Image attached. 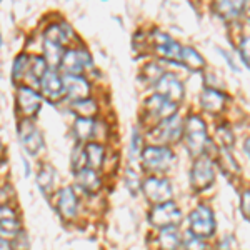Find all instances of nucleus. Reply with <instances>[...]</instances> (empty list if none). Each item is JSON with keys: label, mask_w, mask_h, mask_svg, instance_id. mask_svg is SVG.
I'll list each match as a JSON object with an SVG mask.
<instances>
[{"label": "nucleus", "mask_w": 250, "mask_h": 250, "mask_svg": "<svg viewBox=\"0 0 250 250\" xmlns=\"http://www.w3.org/2000/svg\"><path fill=\"white\" fill-rule=\"evenodd\" d=\"M185 142H187V148L192 155L200 157L204 155L205 148L208 144V135H207V125H205L204 119L200 115L192 114L187 117V120L184 122V134Z\"/></svg>", "instance_id": "1"}, {"label": "nucleus", "mask_w": 250, "mask_h": 250, "mask_svg": "<svg viewBox=\"0 0 250 250\" xmlns=\"http://www.w3.org/2000/svg\"><path fill=\"white\" fill-rule=\"evenodd\" d=\"M140 159H142V165L145 170L160 173V172L168 170V168L172 167L173 160H175V155H173V152L168 147H165V145H148V147L142 148Z\"/></svg>", "instance_id": "2"}, {"label": "nucleus", "mask_w": 250, "mask_h": 250, "mask_svg": "<svg viewBox=\"0 0 250 250\" xmlns=\"http://www.w3.org/2000/svg\"><path fill=\"white\" fill-rule=\"evenodd\" d=\"M215 182V168H213V162L208 157L200 155L192 165L190 170V185L195 192H204L212 187Z\"/></svg>", "instance_id": "3"}, {"label": "nucleus", "mask_w": 250, "mask_h": 250, "mask_svg": "<svg viewBox=\"0 0 250 250\" xmlns=\"http://www.w3.org/2000/svg\"><path fill=\"white\" fill-rule=\"evenodd\" d=\"M148 220L150 224L157 229H168V227H175L180 224L182 220V212L177 207L175 202L168 200L165 204L155 205L154 208L148 213Z\"/></svg>", "instance_id": "4"}, {"label": "nucleus", "mask_w": 250, "mask_h": 250, "mask_svg": "<svg viewBox=\"0 0 250 250\" xmlns=\"http://www.w3.org/2000/svg\"><path fill=\"white\" fill-rule=\"evenodd\" d=\"M142 190L154 205L168 202L173 195L170 180H167L165 177H147L142 182Z\"/></svg>", "instance_id": "5"}, {"label": "nucleus", "mask_w": 250, "mask_h": 250, "mask_svg": "<svg viewBox=\"0 0 250 250\" xmlns=\"http://www.w3.org/2000/svg\"><path fill=\"white\" fill-rule=\"evenodd\" d=\"M184 134V122L179 115L162 120L154 130L150 132V139L157 144H175Z\"/></svg>", "instance_id": "6"}, {"label": "nucleus", "mask_w": 250, "mask_h": 250, "mask_svg": "<svg viewBox=\"0 0 250 250\" xmlns=\"http://www.w3.org/2000/svg\"><path fill=\"white\" fill-rule=\"evenodd\" d=\"M190 233L199 239L210 237L215 232V219H213V212L207 205H199L190 213Z\"/></svg>", "instance_id": "7"}, {"label": "nucleus", "mask_w": 250, "mask_h": 250, "mask_svg": "<svg viewBox=\"0 0 250 250\" xmlns=\"http://www.w3.org/2000/svg\"><path fill=\"white\" fill-rule=\"evenodd\" d=\"M19 139L22 147L25 148V152L30 155H37L43 147L42 134H40L37 125L29 119H23L19 124Z\"/></svg>", "instance_id": "8"}, {"label": "nucleus", "mask_w": 250, "mask_h": 250, "mask_svg": "<svg viewBox=\"0 0 250 250\" xmlns=\"http://www.w3.org/2000/svg\"><path fill=\"white\" fill-rule=\"evenodd\" d=\"M92 65L90 54L85 48H68L63 52L60 67L67 72L65 75H82L87 67Z\"/></svg>", "instance_id": "9"}, {"label": "nucleus", "mask_w": 250, "mask_h": 250, "mask_svg": "<svg viewBox=\"0 0 250 250\" xmlns=\"http://www.w3.org/2000/svg\"><path fill=\"white\" fill-rule=\"evenodd\" d=\"M42 105V95L35 92L32 87L22 85L17 88V108L25 119L35 117Z\"/></svg>", "instance_id": "10"}, {"label": "nucleus", "mask_w": 250, "mask_h": 250, "mask_svg": "<svg viewBox=\"0 0 250 250\" xmlns=\"http://www.w3.org/2000/svg\"><path fill=\"white\" fill-rule=\"evenodd\" d=\"M157 94L164 99H167L172 104H179L184 99V85L179 79L175 77L170 72H165V74L155 82Z\"/></svg>", "instance_id": "11"}, {"label": "nucleus", "mask_w": 250, "mask_h": 250, "mask_svg": "<svg viewBox=\"0 0 250 250\" xmlns=\"http://www.w3.org/2000/svg\"><path fill=\"white\" fill-rule=\"evenodd\" d=\"M40 88H42V95L52 104H57L59 100H62L63 94H65V90H63V80L54 68H48L47 74L42 77V80H40Z\"/></svg>", "instance_id": "12"}, {"label": "nucleus", "mask_w": 250, "mask_h": 250, "mask_svg": "<svg viewBox=\"0 0 250 250\" xmlns=\"http://www.w3.org/2000/svg\"><path fill=\"white\" fill-rule=\"evenodd\" d=\"M154 42L157 45V54L162 59H167L170 62L180 63V57H182V45L175 42L173 39L168 37L164 32L155 30L154 32Z\"/></svg>", "instance_id": "13"}, {"label": "nucleus", "mask_w": 250, "mask_h": 250, "mask_svg": "<svg viewBox=\"0 0 250 250\" xmlns=\"http://www.w3.org/2000/svg\"><path fill=\"white\" fill-rule=\"evenodd\" d=\"M145 110H147L148 115L154 117L157 122L160 124L162 120H167L175 115L177 105L168 102L164 97H160L159 94H155V95H152L150 99H147V102H145Z\"/></svg>", "instance_id": "14"}, {"label": "nucleus", "mask_w": 250, "mask_h": 250, "mask_svg": "<svg viewBox=\"0 0 250 250\" xmlns=\"http://www.w3.org/2000/svg\"><path fill=\"white\" fill-rule=\"evenodd\" d=\"M62 80L63 90H65V95H68V99H72L74 102L88 99V95H90V83L87 82L85 77H82V75H63Z\"/></svg>", "instance_id": "15"}, {"label": "nucleus", "mask_w": 250, "mask_h": 250, "mask_svg": "<svg viewBox=\"0 0 250 250\" xmlns=\"http://www.w3.org/2000/svg\"><path fill=\"white\" fill-rule=\"evenodd\" d=\"M200 105L204 107L205 112H210V114H220L225 108V104H227V95L222 94L220 90H215V88H204V92L199 97Z\"/></svg>", "instance_id": "16"}, {"label": "nucleus", "mask_w": 250, "mask_h": 250, "mask_svg": "<svg viewBox=\"0 0 250 250\" xmlns=\"http://www.w3.org/2000/svg\"><path fill=\"white\" fill-rule=\"evenodd\" d=\"M77 207H79L77 195H75V192L70 187L62 188L57 193V210L63 219L67 220L74 219L75 213H77Z\"/></svg>", "instance_id": "17"}, {"label": "nucleus", "mask_w": 250, "mask_h": 250, "mask_svg": "<svg viewBox=\"0 0 250 250\" xmlns=\"http://www.w3.org/2000/svg\"><path fill=\"white\" fill-rule=\"evenodd\" d=\"M85 152V160H87V167L92 170H99L104 165V159H105V148L104 145L97 144V142H88L83 148Z\"/></svg>", "instance_id": "18"}, {"label": "nucleus", "mask_w": 250, "mask_h": 250, "mask_svg": "<svg viewBox=\"0 0 250 250\" xmlns=\"http://www.w3.org/2000/svg\"><path fill=\"white\" fill-rule=\"evenodd\" d=\"M77 184L80 185V188H83L88 193H95L100 188V185H102L97 170H92L88 167L77 172Z\"/></svg>", "instance_id": "19"}, {"label": "nucleus", "mask_w": 250, "mask_h": 250, "mask_svg": "<svg viewBox=\"0 0 250 250\" xmlns=\"http://www.w3.org/2000/svg\"><path fill=\"white\" fill-rule=\"evenodd\" d=\"M245 9V2H217L213 3V12L225 20H235L242 15Z\"/></svg>", "instance_id": "20"}, {"label": "nucleus", "mask_w": 250, "mask_h": 250, "mask_svg": "<svg viewBox=\"0 0 250 250\" xmlns=\"http://www.w3.org/2000/svg\"><path fill=\"white\" fill-rule=\"evenodd\" d=\"M0 230L19 233L20 232V220L14 208L7 207V205H0Z\"/></svg>", "instance_id": "21"}, {"label": "nucleus", "mask_w": 250, "mask_h": 250, "mask_svg": "<svg viewBox=\"0 0 250 250\" xmlns=\"http://www.w3.org/2000/svg\"><path fill=\"white\" fill-rule=\"evenodd\" d=\"M180 63L185 65L188 70H192V72L204 70V67H205L204 57L193 47H182V57H180Z\"/></svg>", "instance_id": "22"}, {"label": "nucleus", "mask_w": 250, "mask_h": 250, "mask_svg": "<svg viewBox=\"0 0 250 250\" xmlns=\"http://www.w3.org/2000/svg\"><path fill=\"white\" fill-rule=\"evenodd\" d=\"M63 45L59 42H50V40H43V59H45L47 65L60 67L63 57Z\"/></svg>", "instance_id": "23"}, {"label": "nucleus", "mask_w": 250, "mask_h": 250, "mask_svg": "<svg viewBox=\"0 0 250 250\" xmlns=\"http://www.w3.org/2000/svg\"><path fill=\"white\" fill-rule=\"evenodd\" d=\"M182 239L175 227L162 229L159 235V249L160 250H179Z\"/></svg>", "instance_id": "24"}, {"label": "nucleus", "mask_w": 250, "mask_h": 250, "mask_svg": "<svg viewBox=\"0 0 250 250\" xmlns=\"http://www.w3.org/2000/svg\"><path fill=\"white\" fill-rule=\"evenodd\" d=\"M217 162L222 167V170H224L225 177H232V175H239L240 173V167L239 164L235 162V159L232 157V154L229 152V148H224L222 147L219 150V155H217Z\"/></svg>", "instance_id": "25"}, {"label": "nucleus", "mask_w": 250, "mask_h": 250, "mask_svg": "<svg viewBox=\"0 0 250 250\" xmlns=\"http://www.w3.org/2000/svg\"><path fill=\"white\" fill-rule=\"evenodd\" d=\"M72 110L77 114V119H94L97 112H99V107H97L95 100L88 97V99L77 100V102L72 104Z\"/></svg>", "instance_id": "26"}, {"label": "nucleus", "mask_w": 250, "mask_h": 250, "mask_svg": "<svg viewBox=\"0 0 250 250\" xmlns=\"http://www.w3.org/2000/svg\"><path fill=\"white\" fill-rule=\"evenodd\" d=\"M95 120L94 119H77L74 124V132L79 140H90L95 137Z\"/></svg>", "instance_id": "27"}, {"label": "nucleus", "mask_w": 250, "mask_h": 250, "mask_svg": "<svg viewBox=\"0 0 250 250\" xmlns=\"http://www.w3.org/2000/svg\"><path fill=\"white\" fill-rule=\"evenodd\" d=\"M29 67H30V55L20 54L14 62V68H12V79L15 82H22L23 79L29 75Z\"/></svg>", "instance_id": "28"}, {"label": "nucleus", "mask_w": 250, "mask_h": 250, "mask_svg": "<svg viewBox=\"0 0 250 250\" xmlns=\"http://www.w3.org/2000/svg\"><path fill=\"white\" fill-rule=\"evenodd\" d=\"M54 180H55V170L50 167V165H42L39 168V173H37V184L39 187L42 188L43 192H48L54 185Z\"/></svg>", "instance_id": "29"}, {"label": "nucleus", "mask_w": 250, "mask_h": 250, "mask_svg": "<svg viewBox=\"0 0 250 250\" xmlns=\"http://www.w3.org/2000/svg\"><path fill=\"white\" fill-rule=\"evenodd\" d=\"M47 62L43 57H40V55H35V57H30V67H29V75L34 80H42L43 75L47 74Z\"/></svg>", "instance_id": "30"}, {"label": "nucleus", "mask_w": 250, "mask_h": 250, "mask_svg": "<svg viewBox=\"0 0 250 250\" xmlns=\"http://www.w3.org/2000/svg\"><path fill=\"white\" fill-rule=\"evenodd\" d=\"M164 74H165V72L162 70V67H160L159 63H155V62H150V63H147V65L144 67V75H145V79H147L148 82L155 83Z\"/></svg>", "instance_id": "31"}, {"label": "nucleus", "mask_w": 250, "mask_h": 250, "mask_svg": "<svg viewBox=\"0 0 250 250\" xmlns=\"http://www.w3.org/2000/svg\"><path fill=\"white\" fill-rule=\"evenodd\" d=\"M72 167L75 172H80L83 168H87V160H85V152L82 147H77L72 154Z\"/></svg>", "instance_id": "32"}, {"label": "nucleus", "mask_w": 250, "mask_h": 250, "mask_svg": "<svg viewBox=\"0 0 250 250\" xmlns=\"http://www.w3.org/2000/svg\"><path fill=\"white\" fill-rule=\"evenodd\" d=\"M217 137H219V140L224 145V148H229L233 144V135L227 125H222V127L217 128Z\"/></svg>", "instance_id": "33"}, {"label": "nucleus", "mask_w": 250, "mask_h": 250, "mask_svg": "<svg viewBox=\"0 0 250 250\" xmlns=\"http://www.w3.org/2000/svg\"><path fill=\"white\" fill-rule=\"evenodd\" d=\"M239 54H240V59L245 62V65L250 67V35L242 37L239 43Z\"/></svg>", "instance_id": "34"}, {"label": "nucleus", "mask_w": 250, "mask_h": 250, "mask_svg": "<svg viewBox=\"0 0 250 250\" xmlns=\"http://www.w3.org/2000/svg\"><path fill=\"white\" fill-rule=\"evenodd\" d=\"M184 245H185V250H207V244H205L202 239H199V237L192 235V233H190V237L185 239Z\"/></svg>", "instance_id": "35"}, {"label": "nucleus", "mask_w": 250, "mask_h": 250, "mask_svg": "<svg viewBox=\"0 0 250 250\" xmlns=\"http://www.w3.org/2000/svg\"><path fill=\"white\" fill-rule=\"evenodd\" d=\"M125 180H127L128 190L134 193V195L137 193V190H139V188H142V184H140L139 177H137L135 172H132V168H128V170H127V177H125Z\"/></svg>", "instance_id": "36"}, {"label": "nucleus", "mask_w": 250, "mask_h": 250, "mask_svg": "<svg viewBox=\"0 0 250 250\" xmlns=\"http://www.w3.org/2000/svg\"><path fill=\"white\" fill-rule=\"evenodd\" d=\"M12 249L14 250H27L29 249V239H27V235L20 230L17 233V237H15V242L12 244Z\"/></svg>", "instance_id": "37"}, {"label": "nucleus", "mask_w": 250, "mask_h": 250, "mask_svg": "<svg viewBox=\"0 0 250 250\" xmlns=\"http://www.w3.org/2000/svg\"><path fill=\"white\" fill-rule=\"evenodd\" d=\"M132 154H142V137H140L137 128L132 132Z\"/></svg>", "instance_id": "38"}, {"label": "nucleus", "mask_w": 250, "mask_h": 250, "mask_svg": "<svg viewBox=\"0 0 250 250\" xmlns=\"http://www.w3.org/2000/svg\"><path fill=\"white\" fill-rule=\"evenodd\" d=\"M240 208H242V213H244L247 219H250V188L244 190V193H242Z\"/></svg>", "instance_id": "39"}, {"label": "nucleus", "mask_w": 250, "mask_h": 250, "mask_svg": "<svg viewBox=\"0 0 250 250\" xmlns=\"http://www.w3.org/2000/svg\"><path fill=\"white\" fill-rule=\"evenodd\" d=\"M0 250H14L12 249V244L5 239H0Z\"/></svg>", "instance_id": "40"}, {"label": "nucleus", "mask_w": 250, "mask_h": 250, "mask_svg": "<svg viewBox=\"0 0 250 250\" xmlns=\"http://www.w3.org/2000/svg\"><path fill=\"white\" fill-rule=\"evenodd\" d=\"M245 152H247V155L250 157V139H247V142H245Z\"/></svg>", "instance_id": "41"}, {"label": "nucleus", "mask_w": 250, "mask_h": 250, "mask_svg": "<svg viewBox=\"0 0 250 250\" xmlns=\"http://www.w3.org/2000/svg\"><path fill=\"white\" fill-rule=\"evenodd\" d=\"M0 47H2V37H0Z\"/></svg>", "instance_id": "42"}]
</instances>
